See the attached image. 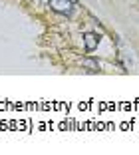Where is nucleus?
<instances>
[{
    "label": "nucleus",
    "instance_id": "f257e3e1",
    "mask_svg": "<svg viewBox=\"0 0 139 155\" xmlns=\"http://www.w3.org/2000/svg\"><path fill=\"white\" fill-rule=\"evenodd\" d=\"M78 0H48L50 10H54L56 14H62V16H72L74 12V4Z\"/></svg>",
    "mask_w": 139,
    "mask_h": 155
},
{
    "label": "nucleus",
    "instance_id": "f03ea898",
    "mask_svg": "<svg viewBox=\"0 0 139 155\" xmlns=\"http://www.w3.org/2000/svg\"><path fill=\"white\" fill-rule=\"evenodd\" d=\"M99 44V36L95 32H85L84 34V46H85V52H94Z\"/></svg>",
    "mask_w": 139,
    "mask_h": 155
}]
</instances>
